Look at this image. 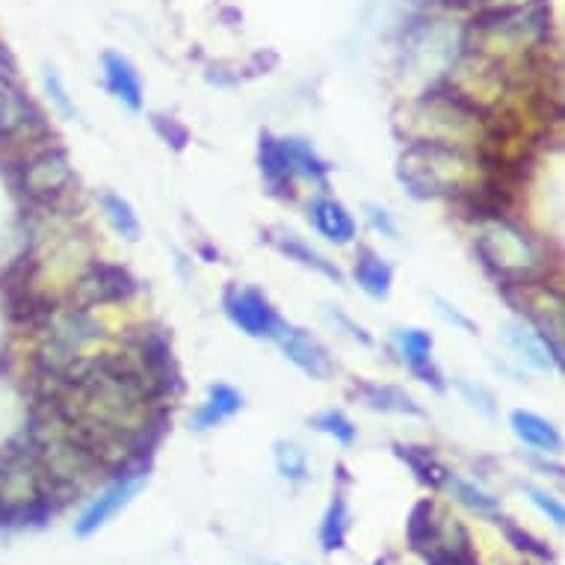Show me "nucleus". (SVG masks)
Segmentation results:
<instances>
[{"instance_id": "nucleus-3", "label": "nucleus", "mask_w": 565, "mask_h": 565, "mask_svg": "<svg viewBox=\"0 0 565 565\" xmlns=\"http://www.w3.org/2000/svg\"><path fill=\"white\" fill-rule=\"evenodd\" d=\"M503 296L515 305L518 315L530 320L536 332L554 341L563 337V296L556 287L536 279L524 284H503Z\"/></svg>"}, {"instance_id": "nucleus-31", "label": "nucleus", "mask_w": 565, "mask_h": 565, "mask_svg": "<svg viewBox=\"0 0 565 565\" xmlns=\"http://www.w3.org/2000/svg\"><path fill=\"white\" fill-rule=\"evenodd\" d=\"M151 125H155V131L160 134V139H163L167 146L175 148V151H181V148L187 146V139H189L187 127L179 125L175 119H167V115H155V119H151Z\"/></svg>"}, {"instance_id": "nucleus-27", "label": "nucleus", "mask_w": 565, "mask_h": 565, "mask_svg": "<svg viewBox=\"0 0 565 565\" xmlns=\"http://www.w3.org/2000/svg\"><path fill=\"white\" fill-rule=\"evenodd\" d=\"M427 563L430 565H480L477 554L468 544V536H462L459 544H441L435 542L427 551Z\"/></svg>"}, {"instance_id": "nucleus-6", "label": "nucleus", "mask_w": 565, "mask_h": 565, "mask_svg": "<svg viewBox=\"0 0 565 565\" xmlns=\"http://www.w3.org/2000/svg\"><path fill=\"white\" fill-rule=\"evenodd\" d=\"M222 308H225L231 323L249 337H275L279 326L284 323L282 317L275 315L270 299L261 291H255V287L231 284L225 296H222Z\"/></svg>"}, {"instance_id": "nucleus-28", "label": "nucleus", "mask_w": 565, "mask_h": 565, "mask_svg": "<svg viewBox=\"0 0 565 565\" xmlns=\"http://www.w3.org/2000/svg\"><path fill=\"white\" fill-rule=\"evenodd\" d=\"M27 110H30L27 101H22L19 95H12L3 89V95H0V131H3V134L24 131V127L33 122V119H27Z\"/></svg>"}, {"instance_id": "nucleus-24", "label": "nucleus", "mask_w": 565, "mask_h": 565, "mask_svg": "<svg viewBox=\"0 0 565 565\" xmlns=\"http://www.w3.org/2000/svg\"><path fill=\"white\" fill-rule=\"evenodd\" d=\"M272 453H275V468H279V474H282L284 480H308V456H305V451L296 441H275V444H272Z\"/></svg>"}, {"instance_id": "nucleus-26", "label": "nucleus", "mask_w": 565, "mask_h": 565, "mask_svg": "<svg viewBox=\"0 0 565 565\" xmlns=\"http://www.w3.org/2000/svg\"><path fill=\"white\" fill-rule=\"evenodd\" d=\"M311 427L326 432V435H332V439H335L337 444H344V447H349V444L356 441V427H353V420L346 418L344 412H337V408H326V412L315 415V418H311Z\"/></svg>"}, {"instance_id": "nucleus-17", "label": "nucleus", "mask_w": 565, "mask_h": 565, "mask_svg": "<svg viewBox=\"0 0 565 565\" xmlns=\"http://www.w3.org/2000/svg\"><path fill=\"white\" fill-rule=\"evenodd\" d=\"M358 400L373 412H385V415H415L420 418L423 412L415 400L408 397L406 391L397 385H377V382H358L356 385Z\"/></svg>"}, {"instance_id": "nucleus-15", "label": "nucleus", "mask_w": 565, "mask_h": 565, "mask_svg": "<svg viewBox=\"0 0 565 565\" xmlns=\"http://www.w3.org/2000/svg\"><path fill=\"white\" fill-rule=\"evenodd\" d=\"M258 163H261V175L267 181L272 196H282V199H291L294 196V172H291V163L284 158L282 139H275L272 134H261V146H258Z\"/></svg>"}, {"instance_id": "nucleus-5", "label": "nucleus", "mask_w": 565, "mask_h": 565, "mask_svg": "<svg viewBox=\"0 0 565 565\" xmlns=\"http://www.w3.org/2000/svg\"><path fill=\"white\" fill-rule=\"evenodd\" d=\"M24 193L36 201H57L74 187V169L63 148H42L24 163Z\"/></svg>"}, {"instance_id": "nucleus-14", "label": "nucleus", "mask_w": 565, "mask_h": 565, "mask_svg": "<svg viewBox=\"0 0 565 565\" xmlns=\"http://www.w3.org/2000/svg\"><path fill=\"white\" fill-rule=\"evenodd\" d=\"M267 241L275 246V249L282 251L287 261H296L303 263V267H308V270L320 272L323 279H329V282L341 284L344 282V275H341V270H337L335 263L326 261L323 255L315 249V246H308V243L299 237V234H294V231H284V229H272L270 237Z\"/></svg>"}, {"instance_id": "nucleus-10", "label": "nucleus", "mask_w": 565, "mask_h": 565, "mask_svg": "<svg viewBox=\"0 0 565 565\" xmlns=\"http://www.w3.org/2000/svg\"><path fill=\"white\" fill-rule=\"evenodd\" d=\"M101 65H105V84L110 95H113L115 101H122L127 110L139 113L143 110V81H139V74L131 65V60H125L122 53L107 51L101 57Z\"/></svg>"}, {"instance_id": "nucleus-12", "label": "nucleus", "mask_w": 565, "mask_h": 565, "mask_svg": "<svg viewBox=\"0 0 565 565\" xmlns=\"http://www.w3.org/2000/svg\"><path fill=\"white\" fill-rule=\"evenodd\" d=\"M397 341L403 356H406V365L412 367V373L420 382L435 388V391H444L439 367L432 365V346H435V341H432L430 332H423V329H400Z\"/></svg>"}, {"instance_id": "nucleus-2", "label": "nucleus", "mask_w": 565, "mask_h": 565, "mask_svg": "<svg viewBox=\"0 0 565 565\" xmlns=\"http://www.w3.org/2000/svg\"><path fill=\"white\" fill-rule=\"evenodd\" d=\"M477 255L501 279V284L536 282L548 270L542 246L509 220H494L480 231Z\"/></svg>"}, {"instance_id": "nucleus-4", "label": "nucleus", "mask_w": 565, "mask_h": 565, "mask_svg": "<svg viewBox=\"0 0 565 565\" xmlns=\"http://www.w3.org/2000/svg\"><path fill=\"white\" fill-rule=\"evenodd\" d=\"M136 291V282L131 279V272L113 263H93L86 267L77 282L72 284L69 294V308H81V311H93L98 305L125 303Z\"/></svg>"}, {"instance_id": "nucleus-7", "label": "nucleus", "mask_w": 565, "mask_h": 565, "mask_svg": "<svg viewBox=\"0 0 565 565\" xmlns=\"http://www.w3.org/2000/svg\"><path fill=\"white\" fill-rule=\"evenodd\" d=\"M146 482H148L146 468H134V471L122 474V477H119L110 489H105V492L98 494V498L86 506L84 515H81L77 524H74V533L81 536V539L98 533V530H101L110 518H115V515L125 509L127 503L134 501L136 494H139V489H143Z\"/></svg>"}, {"instance_id": "nucleus-33", "label": "nucleus", "mask_w": 565, "mask_h": 565, "mask_svg": "<svg viewBox=\"0 0 565 565\" xmlns=\"http://www.w3.org/2000/svg\"><path fill=\"white\" fill-rule=\"evenodd\" d=\"M367 210V220H370V225L382 234V237H388V241H400V231L397 225L391 222V217H388V210L377 208V205H365Z\"/></svg>"}, {"instance_id": "nucleus-11", "label": "nucleus", "mask_w": 565, "mask_h": 565, "mask_svg": "<svg viewBox=\"0 0 565 565\" xmlns=\"http://www.w3.org/2000/svg\"><path fill=\"white\" fill-rule=\"evenodd\" d=\"M308 217L315 222V229L323 234L326 241L335 243V246H346V243L356 241V220L353 213L341 205L332 196H320V199L311 201L308 208Z\"/></svg>"}, {"instance_id": "nucleus-35", "label": "nucleus", "mask_w": 565, "mask_h": 565, "mask_svg": "<svg viewBox=\"0 0 565 565\" xmlns=\"http://www.w3.org/2000/svg\"><path fill=\"white\" fill-rule=\"evenodd\" d=\"M459 385V391L468 397V403H471L474 408H480L482 415H494V406H492V397L486 394V391H480V388L468 385V382H456Z\"/></svg>"}, {"instance_id": "nucleus-20", "label": "nucleus", "mask_w": 565, "mask_h": 565, "mask_svg": "<svg viewBox=\"0 0 565 565\" xmlns=\"http://www.w3.org/2000/svg\"><path fill=\"white\" fill-rule=\"evenodd\" d=\"M406 536H408V544L415 548V551H430L432 544L441 539V530H439V521H435V506L432 501H420L412 515H408L406 521Z\"/></svg>"}, {"instance_id": "nucleus-25", "label": "nucleus", "mask_w": 565, "mask_h": 565, "mask_svg": "<svg viewBox=\"0 0 565 565\" xmlns=\"http://www.w3.org/2000/svg\"><path fill=\"white\" fill-rule=\"evenodd\" d=\"M444 486H451L453 498H459L468 509H474V513L480 515H494L498 509H501V503H498V498H492L489 492H482L480 486H474V482L462 480V477H453V474H447V480H444Z\"/></svg>"}, {"instance_id": "nucleus-29", "label": "nucleus", "mask_w": 565, "mask_h": 565, "mask_svg": "<svg viewBox=\"0 0 565 565\" xmlns=\"http://www.w3.org/2000/svg\"><path fill=\"white\" fill-rule=\"evenodd\" d=\"M503 533H506V539H509L518 551L536 556V560H551V556H554V551H551L548 544L539 542L536 536L524 533L521 527H515V524H503Z\"/></svg>"}, {"instance_id": "nucleus-32", "label": "nucleus", "mask_w": 565, "mask_h": 565, "mask_svg": "<svg viewBox=\"0 0 565 565\" xmlns=\"http://www.w3.org/2000/svg\"><path fill=\"white\" fill-rule=\"evenodd\" d=\"M45 89H48V95H51V101L57 105V110L63 115H69V119H74V101L69 98V93H65V84H63V77L60 74L53 72V69H48L45 72Z\"/></svg>"}, {"instance_id": "nucleus-23", "label": "nucleus", "mask_w": 565, "mask_h": 565, "mask_svg": "<svg viewBox=\"0 0 565 565\" xmlns=\"http://www.w3.org/2000/svg\"><path fill=\"white\" fill-rule=\"evenodd\" d=\"M397 456L406 462L412 471L418 474L420 482H427L432 489H439L447 480V471L427 447H412V444H397Z\"/></svg>"}, {"instance_id": "nucleus-21", "label": "nucleus", "mask_w": 565, "mask_h": 565, "mask_svg": "<svg viewBox=\"0 0 565 565\" xmlns=\"http://www.w3.org/2000/svg\"><path fill=\"white\" fill-rule=\"evenodd\" d=\"M101 210H105L107 222L113 225V231L119 237H125L127 243L139 241L143 225H139V217H136L134 208H131V201L115 196V193H105V196H101Z\"/></svg>"}, {"instance_id": "nucleus-19", "label": "nucleus", "mask_w": 565, "mask_h": 565, "mask_svg": "<svg viewBox=\"0 0 565 565\" xmlns=\"http://www.w3.org/2000/svg\"><path fill=\"white\" fill-rule=\"evenodd\" d=\"M282 148L294 175H305V179L320 181V184H323L326 175H329V163H326L305 139H294V136H291V139H282Z\"/></svg>"}, {"instance_id": "nucleus-22", "label": "nucleus", "mask_w": 565, "mask_h": 565, "mask_svg": "<svg viewBox=\"0 0 565 565\" xmlns=\"http://www.w3.org/2000/svg\"><path fill=\"white\" fill-rule=\"evenodd\" d=\"M335 501L329 506V513L323 518V527H320V544H323L326 554H335L341 551L346 542V527H349V513H346V498L344 489H337L332 494Z\"/></svg>"}, {"instance_id": "nucleus-18", "label": "nucleus", "mask_w": 565, "mask_h": 565, "mask_svg": "<svg viewBox=\"0 0 565 565\" xmlns=\"http://www.w3.org/2000/svg\"><path fill=\"white\" fill-rule=\"evenodd\" d=\"M356 282L370 299H388L394 287V270L391 263L382 261L377 251L361 249L356 258Z\"/></svg>"}, {"instance_id": "nucleus-36", "label": "nucleus", "mask_w": 565, "mask_h": 565, "mask_svg": "<svg viewBox=\"0 0 565 565\" xmlns=\"http://www.w3.org/2000/svg\"><path fill=\"white\" fill-rule=\"evenodd\" d=\"M418 3H420V0H418Z\"/></svg>"}, {"instance_id": "nucleus-8", "label": "nucleus", "mask_w": 565, "mask_h": 565, "mask_svg": "<svg viewBox=\"0 0 565 565\" xmlns=\"http://www.w3.org/2000/svg\"><path fill=\"white\" fill-rule=\"evenodd\" d=\"M272 341L279 344L284 358H287L291 365L299 367L305 377L317 379V382H326V379H332V373H335V361L329 356V349H326L311 332L282 323Z\"/></svg>"}, {"instance_id": "nucleus-13", "label": "nucleus", "mask_w": 565, "mask_h": 565, "mask_svg": "<svg viewBox=\"0 0 565 565\" xmlns=\"http://www.w3.org/2000/svg\"><path fill=\"white\" fill-rule=\"evenodd\" d=\"M509 427H513L515 439L533 447L536 453H544V456H554V453L563 451V435L556 432V427L551 420H544L542 415L536 412H524V408H515L509 415Z\"/></svg>"}, {"instance_id": "nucleus-1", "label": "nucleus", "mask_w": 565, "mask_h": 565, "mask_svg": "<svg viewBox=\"0 0 565 565\" xmlns=\"http://www.w3.org/2000/svg\"><path fill=\"white\" fill-rule=\"evenodd\" d=\"M482 163L468 148L441 143H408L397 160V179L418 199L468 196L480 184Z\"/></svg>"}, {"instance_id": "nucleus-16", "label": "nucleus", "mask_w": 565, "mask_h": 565, "mask_svg": "<svg viewBox=\"0 0 565 565\" xmlns=\"http://www.w3.org/2000/svg\"><path fill=\"white\" fill-rule=\"evenodd\" d=\"M243 408V397L237 388L225 385V382H217V385L208 388V397L199 406V412L193 415V427L196 430H213L220 427L222 420L234 418L237 412Z\"/></svg>"}, {"instance_id": "nucleus-9", "label": "nucleus", "mask_w": 565, "mask_h": 565, "mask_svg": "<svg viewBox=\"0 0 565 565\" xmlns=\"http://www.w3.org/2000/svg\"><path fill=\"white\" fill-rule=\"evenodd\" d=\"M503 341H506V346L513 349L515 356L521 358L524 365H530L533 370L551 373V370H560V365H563V349H560V344H556L554 337L530 329V326H506Z\"/></svg>"}, {"instance_id": "nucleus-34", "label": "nucleus", "mask_w": 565, "mask_h": 565, "mask_svg": "<svg viewBox=\"0 0 565 565\" xmlns=\"http://www.w3.org/2000/svg\"><path fill=\"white\" fill-rule=\"evenodd\" d=\"M435 305H439V315L444 317V320H447V323L459 326L462 332H468V335H477V326H474L471 320H468V317H465V315H459V311H456V308H453V305L444 303V299H441V296H435Z\"/></svg>"}, {"instance_id": "nucleus-30", "label": "nucleus", "mask_w": 565, "mask_h": 565, "mask_svg": "<svg viewBox=\"0 0 565 565\" xmlns=\"http://www.w3.org/2000/svg\"><path fill=\"white\" fill-rule=\"evenodd\" d=\"M524 492L530 494V501H533V506L539 509V513L548 518V521L554 524V527H563L565 524V509H563V503L556 501L554 494H548L542 492V489H533V486H527Z\"/></svg>"}]
</instances>
